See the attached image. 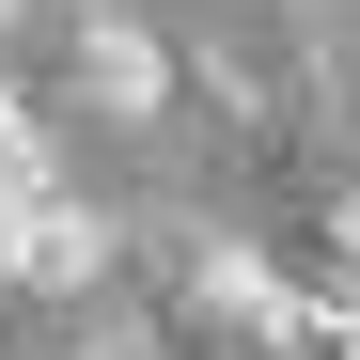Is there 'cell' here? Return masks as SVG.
Segmentation results:
<instances>
[{"instance_id":"cell-1","label":"cell","mask_w":360,"mask_h":360,"mask_svg":"<svg viewBox=\"0 0 360 360\" xmlns=\"http://www.w3.org/2000/svg\"><path fill=\"white\" fill-rule=\"evenodd\" d=\"M110 266V219L63 204V188H0V282H32V297H63Z\"/></svg>"},{"instance_id":"cell-2","label":"cell","mask_w":360,"mask_h":360,"mask_svg":"<svg viewBox=\"0 0 360 360\" xmlns=\"http://www.w3.org/2000/svg\"><path fill=\"white\" fill-rule=\"evenodd\" d=\"M204 314H235V329H266V345H314V297H297L266 251H204Z\"/></svg>"},{"instance_id":"cell-3","label":"cell","mask_w":360,"mask_h":360,"mask_svg":"<svg viewBox=\"0 0 360 360\" xmlns=\"http://www.w3.org/2000/svg\"><path fill=\"white\" fill-rule=\"evenodd\" d=\"M79 63H94V110H172V63H157V32L141 16H79Z\"/></svg>"},{"instance_id":"cell-4","label":"cell","mask_w":360,"mask_h":360,"mask_svg":"<svg viewBox=\"0 0 360 360\" xmlns=\"http://www.w3.org/2000/svg\"><path fill=\"white\" fill-rule=\"evenodd\" d=\"M314 345H329V360H360V282H329V297H314Z\"/></svg>"},{"instance_id":"cell-5","label":"cell","mask_w":360,"mask_h":360,"mask_svg":"<svg viewBox=\"0 0 360 360\" xmlns=\"http://www.w3.org/2000/svg\"><path fill=\"white\" fill-rule=\"evenodd\" d=\"M345 251H360V204H345Z\"/></svg>"},{"instance_id":"cell-6","label":"cell","mask_w":360,"mask_h":360,"mask_svg":"<svg viewBox=\"0 0 360 360\" xmlns=\"http://www.w3.org/2000/svg\"><path fill=\"white\" fill-rule=\"evenodd\" d=\"M0 126H16V94H0Z\"/></svg>"},{"instance_id":"cell-7","label":"cell","mask_w":360,"mask_h":360,"mask_svg":"<svg viewBox=\"0 0 360 360\" xmlns=\"http://www.w3.org/2000/svg\"><path fill=\"white\" fill-rule=\"evenodd\" d=\"M0 16H16V0H0Z\"/></svg>"}]
</instances>
